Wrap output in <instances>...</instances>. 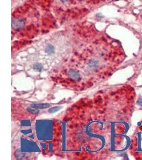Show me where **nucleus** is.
<instances>
[{"mask_svg": "<svg viewBox=\"0 0 142 160\" xmlns=\"http://www.w3.org/2000/svg\"><path fill=\"white\" fill-rule=\"evenodd\" d=\"M37 1H30L17 8L12 13V35L34 37L41 30H46L47 24H52L51 16L44 4Z\"/></svg>", "mask_w": 142, "mask_h": 160, "instance_id": "f257e3e1", "label": "nucleus"}, {"mask_svg": "<svg viewBox=\"0 0 142 160\" xmlns=\"http://www.w3.org/2000/svg\"><path fill=\"white\" fill-rule=\"evenodd\" d=\"M51 7L54 12L73 16L86 12L93 6L98 3L97 0H50Z\"/></svg>", "mask_w": 142, "mask_h": 160, "instance_id": "f03ea898", "label": "nucleus"}, {"mask_svg": "<svg viewBox=\"0 0 142 160\" xmlns=\"http://www.w3.org/2000/svg\"><path fill=\"white\" fill-rule=\"evenodd\" d=\"M68 76L69 78L73 81H78L80 78V74L78 72H77L76 71L72 69L69 71Z\"/></svg>", "mask_w": 142, "mask_h": 160, "instance_id": "7ed1b4c3", "label": "nucleus"}, {"mask_svg": "<svg viewBox=\"0 0 142 160\" xmlns=\"http://www.w3.org/2000/svg\"><path fill=\"white\" fill-rule=\"evenodd\" d=\"M88 65H89V68H91V69L95 70L99 66V62H98V60L92 59L89 60Z\"/></svg>", "mask_w": 142, "mask_h": 160, "instance_id": "20e7f679", "label": "nucleus"}, {"mask_svg": "<svg viewBox=\"0 0 142 160\" xmlns=\"http://www.w3.org/2000/svg\"><path fill=\"white\" fill-rule=\"evenodd\" d=\"M55 50L54 46L51 44H48L45 49V51L47 55H51L54 53Z\"/></svg>", "mask_w": 142, "mask_h": 160, "instance_id": "39448f33", "label": "nucleus"}, {"mask_svg": "<svg viewBox=\"0 0 142 160\" xmlns=\"http://www.w3.org/2000/svg\"><path fill=\"white\" fill-rule=\"evenodd\" d=\"M34 69L37 71H42L43 69V66L40 64H35L34 65Z\"/></svg>", "mask_w": 142, "mask_h": 160, "instance_id": "423d86ee", "label": "nucleus"}, {"mask_svg": "<svg viewBox=\"0 0 142 160\" xmlns=\"http://www.w3.org/2000/svg\"><path fill=\"white\" fill-rule=\"evenodd\" d=\"M60 108L59 107H54V108H52L49 110V112L50 113H54L55 112H57L60 109Z\"/></svg>", "mask_w": 142, "mask_h": 160, "instance_id": "0eeeda50", "label": "nucleus"}]
</instances>
